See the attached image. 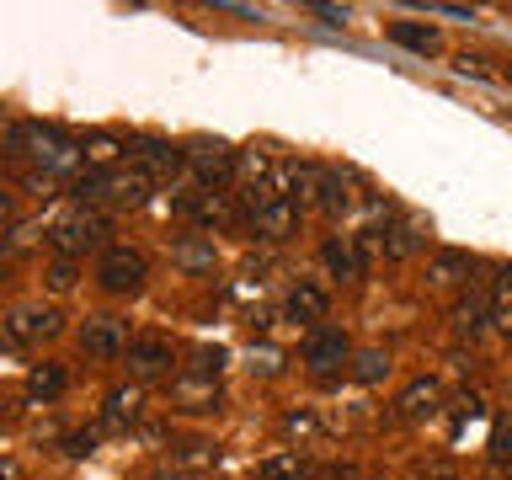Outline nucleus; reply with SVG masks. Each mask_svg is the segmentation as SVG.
I'll return each mask as SVG.
<instances>
[{"mask_svg": "<svg viewBox=\"0 0 512 480\" xmlns=\"http://www.w3.org/2000/svg\"><path fill=\"white\" fill-rule=\"evenodd\" d=\"M22 155L38 160L43 176H70V171H80V160H86V144H75L54 123H22Z\"/></svg>", "mask_w": 512, "mask_h": 480, "instance_id": "1", "label": "nucleus"}, {"mask_svg": "<svg viewBox=\"0 0 512 480\" xmlns=\"http://www.w3.org/2000/svg\"><path fill=\"white\" fill-rule=\"evenodd\" d=\"M144 278H150V262H144V251H134V246H107L102 262H96V283H102L107 294H139Z\"/></svg>", "mask_w": 512, "mask_h": 480, "instance_id": "2", "label": "nucleus"}, {"mask_svg": "<svg viewBox=\"0 0 512 480\" xmlns=\"http://www.w3.org/2000/svg\"><path fill=\"white\" fill-rule=\"evenodd\" d=\"M102 235H107V214H96V208H75V214H64L54 230H48L54 251L70 256V262H75L80 251H96V246H102Z\"/></svg>", "mask_w": 512, "mask_h": 480, "instance_id": "3", "label": "nucleus"}, {"mask_svg": "<svg viewBox=\"0 0 512 480\" xmlns=\"http://www.w3.org/2000/svg\"><path fill=\"white\" fill-rule=\"evenodd\" d=\"M187 166H192V176H198L208 192H219V187L235 176L240 155H235L224 139H192V144H187Z\"/></svg>", "mask_w": 512, "mask_h": 480, "instance_id": "4", "label": "nucleus"}, {"mask_svg": "<svg viewBox=\"0 0 512 480\" xmlns=\"http://www.w3.org/2000/svg\"><path fill=\"white\" fill-rule=\"evenodd\" d=\"M320 192H326V171L315 160H288L278 166V198H288L304 214V208H320Z\"/></svg>", "mask_w": 512, "mask_h": 480, "instance_id": "5", "label": "nucleus"}, {"mask_svg": "<svg viewBox=\"0 0 512 480\" xmlns=\"http://www.w3.org/2000/svg\"><path fill=\"white\" fill-rule=\"evenodd\" d=\"M352 358V342L342 331H331V326H315L310 336H304V363H310V374H320V379H331L336 368H342Z\"/></svg>", "mask_w": 512, "mask_h": 480, "instance_id": "6", "label": "nucleus"}, {"mask_svg": "<svg viewBox=\"0 0 512 480\" xmlns=\"http://www.w3.org/2000/svg\"><path fill=\"white\" fill-rule=\"evenodd\" d=\"M128 374L134 384H150V379H171V342L166 336H139V342H128Z\"/></svg>", "mask_w": 512, "mask_h": 480, "instance_id": "7", "label": "nucleus"}, {"mask_svg": "<svg viewBox=\"0 0 512 480\" xmlns=\"http://www.w3.org/2000/svg\"><path fill=\"white\" fill-rule=\"evenodd\" d=\"M80 352H86V358H123L128 352V326L118 315H91L86 326H80Z\"/></svg>", "mask_w": 512, "mask_h": 480, "instance_id": "8", "label": "nucleus"}, {"mask_svg": "<svg viewBox=\"0 0 512 480\" xmlns=\"http://www.w3.org/2000/svg\"><path fill=\"white\" fill-rule=\"evenodd\" d=\"M187 166V150H176L166 139H139L134 144V171H144L150 182H176Z\"/></svg>", "mask_w": 512, "mask_h": 480, "instance_id": "9", "label": "nucleus"}, {"mask_svg": "<svg viewBox=\"0 0 512 480\" xmlns=\"http://www.w3.org/2000/svg\"><path fill=\"white\" fill-rule=\"evenodd\" d=\"M6 331H11V342H54V336L64 331V320L54 310H43V304H16L11 320H6Z\"/></svg>", "mask_w": 512, "mask_h": 480, "instance_id": "10", "label": "nucleus"}, {"mask_svg": "<svg viewBox=\"0 0 512 480\" xmlns=\"http://www.w3.org/2000/svg\"><path fill=\"white\" fill-rule=\"evenodd\" d=\"M176 214H187L192 224H203V230H230L235 224V208L224 192H182V198H176Z\"/></svg>", "mask_w": 512, "mask_h": 480, "instance_id": "11", "label": "nucleus"}, {"mask_svg": "<svg viewBox=\"0 0 512 480\" xmlns=\"http://www.w3.org/2000/svg\"><path fill=\"white\" fill-rule=\"evenodd\" d=\"M299 219H304V214H299L288 198H267V203L251 214V230L262 235V240H272V246H283V240L299 235Z\"/></svg>", "mask_w": 512, "mask_h": 480, "instance_id": "12", "label": "nucleus"}, {"mask_svg": "<svg viewBox=\"0 0 512 480\" xmlns=\"http://www.w3.org/2000/svg\"><path fill=\"white\" fill-rule=\"evenodd\" d=\"M150 176L144 171H123V166H102V198L118 203V208H139L150 203Z\"/></svg>", "mask_w": 512, "mask_h": 480, "instance_id": "13", "label": "nucleus"}, {"mask_svg": "<svg viewBox=\"0 0 512 480\" xmlns=\"http://www.w3.org/2000/svg\"><path fill=\"white\" fill-rule=\"evenodd\" d=\"M214 240H203V235H176L171 240V267H182V272H214Z\"/></svg>", "mask_w": 512, "mask_h": 480, "instance_id": "14", "label": "nucleus"}, {"mask_svg": "<svg viewBox=\"0 0 512 480\" xmlns=\"http://www.w3.org/2000/svg\"><path fill=\"white\" fill-rule=\"evenodd\" d=\"M171 395H176V406H187V411H214L219 406V384L203 379V374H176Z\"/></svg>", "mask_w": 512, "mask_h": 480, "instance_id": "15", "label": "nucleus"}, {"mask_svg": "<svg viewBox=\"0 0 512 480\" xmlns=\"http://www.w3.org/2000/svg\"><path fill=\"white\" fill-rule=\"evenodd\" d=\"M326 288H315V283H294L288 288V299H283V310H288V320H326Z\"/></svg>", "mask_w": 512, "mask_h": 480, "instance_id": "16", "label": "nucleus"}, {"mask_svg": "<svg viewBox=\"0 0 512 480\" xmlns=\"http://www.w3.org/2000/svg\"><path fill=\"white\" fill-rule=\"evenodd\" d=\"M438 400H443V384H438V379H411L406 390H400L395 406H400V416H411V422H416V416H432V411H438Z\"/></svg>", "mask_w": 512, "mask_h": 480, "instance_id": "17", "label": "nucleus"}, {"mask_svg": "<svg viewBox=\"0 0 512 480\" xmlns=\"http://www.w3.org/2000/svg\"><path fill=\"white\" fill-rule=\"evenodd\" d=\"M448 320H454V331H459V336H480V331L491 326V299H486V294H464V299L454 304V315H448Z\"/></svg>", "mask_w": 512, "mask_h": 480, "instance_id": "18", "label": "nucleus"}, {"mask_svg": "<svg viewBox=\"0 0 512 480\" xmlns=\"http://www.w3.org/2000/svg\"><path fill=\"white\" fill-rule=\"evenodd\" d=\"M416 246H422V224L416 219H400V224H390V230H379V251L390 256V262H406Z\"/></svg>", "mask_w": 512, "mask_h": 480, "instance_id": "19", "label": "nucleus"}, {"mask_svg": "<svg viewBox=\"0 0 512 480\" xmlns=\"http://www.w3.org/2000/svg\"><path fill=\"white\" fill-rule=\"evenodd\" d=\"M139 411H144V390L139 384H118V390L107 395V427H128V422H139Z\"/></svg>", "mask_w": 512, "mask_h": 480, "instance_id": "20", "label": "nucleus"}, {"mask_svg": "<svg viewBox=\"0 0 512 480\" xmlns=\"http://www.w3.org/2000/svg\"><path fill=\"white\" fill-rule=\"evenodd\" d=\"M459 278H470V256H464V251H438L427 262V283L432 288H454Z\"/></svg>", "mask_w": 512, "mask_h": 480, "instance_id": "21", "label": "nucleus"}, {"mask_svg": "<svg viewBox=\"0 0 512 480\" xmlns=\"http://www.w3.org/2000/svg\"><path fill=\"white\" fill-rule=\"evenodd\" d=\"M256 480H310V470H304L299 448H288V454H267L256 464Z\"/></svg>", "mask_w": 512, "mask_h": 480, "instance_id": "22", "label": "nucleus"}, {"mask_svg": "<svg viewBox=\"0 0 512 480\" xmlns=\"http://www.w3.org/2000/svg\"><path fill=\"white\" fill-rule=\"evenodd\" d=\"M390 38H395L400 48H411V54H438V32H432V27L395 22V27H390Z\"/></svg>", "mask_w": 512, "mask_h": 480, "instance_id": "23", "label": "nucleus"}, {"mask_svg": "<svg viewBox=\"0 0 512 480\" xmlns=\"http://www.w3.org/2000/svg\"><path fill=\"white\" fill-rule=\"evenodd\" d=\"M59 390H64V368H59V363H38V368L27 374V395H32V400H54Z\"/></svg>", "mask_w": 512, "mask_h": 480, "instance_id": "24", "label": "nucleus"}, {"mask_svg": "<svg viewBox=\"0 0 512 480\" xmlns=\"http://www.w3.org/2000/svg\"><path fill=\"white\" fill-rule=\"evenodd\" d=\"M352 374H358V384H379V379H390V352H379V347H368L352 358Z\"/></svg>", "mask_w": 512, "mask_h": 480, "instance_id": "25", "label": "nucleus"}, {"mask_svg": "<svg viewBox=\"0 0 512 480\" xmlns=\"http://www.w3.org/2000/svg\"><path fill=\"white\" fill-rule=\"evenodd\" d=\"M491 470H496V480L512 475V422H502L491 432Z\"/></svg>", "mask_w": 512, "mask_h": 480, "instance_id": "26", "label": "nucleus"}, {"mask_svg": "<svg viewBox=\"0 0 512 480\" xmlns=\"http://www.w3.org/2000/svg\"><path fill=\"white\" fill-rule=\"evenodd\" d=\"M352 203H358V198H352V187H347L336 171H326V192H320V208H326V214H347Z\"/></svg>", "mask_w": 512, "mask_h": 480, "instance_id": "27", "label": "nucleus"}, {"mask_svg": "<svg viewBox=\"0 0 512 480\" xmlns=\"http://www.w3.org/2000/svg\"><path fill=\"white\" fill-rule=\"evenodd\" d=\"M43 283L54 288V294H70V288H75V262H70V256H54L48 272H43Z\"/></svg>", "mask_w": 512, "mask_h": 480, "instance_id": "28", "label": "nucleus"}, {"mask_svg": "<svg viewBox=\"0 0 512 480\" xmlns=\"http://www.w3.org/2000/svg\"><path fill=\"white\" fill-rule=\"evenodd\" d=\"M219 368H224V352H219V347H203V352H192V363H187V374H203V379H219Z\"/></svg>", "mask_w": 512, "mask_h": 480, "instance_id": "29", "label": "nucleus"}, {"mask_svg": "<svg viewBox=\"0 0 512 480\" xmlns=\"http://www.w3.org/2000/svg\"><path fill=\"white\" fill-rule=\"evenodd\" d=\"M283 432H288V438H315L320 422H315L310 411H288V416H283Z\"/></svg>", "mask_w": 512, "mask_h": 480, "instance_id": "30", "label": "nucleus"}, {"mask_svg": "<svg viewBox=\"0 0 512 480\" xmlns=\"http://www.w3.org/2000/svg\"><path fill=\"white\" fill-rule=\"evenodd\" d=\"M491 326L512 336V294H502V299H496V304H491Z\"/></svg>", "mask_w": 512, "mask_h": 480, "instance_id": "31", "label": "nucleus"}, {"mask_svg": "<svg viewBox=\"0 0 512 480\" xmlns=\"http://www.w3.org/2000/svg\"><path fill=\"white\" fill-rule=\"evenodd\" d=\"M176 459H182V470H192V464H208V459H214V448H208V443H187Z\"/></svg>", "mask_w": 512, "mask_h": 480, "instance_id": "32", "label": "nucleus"}, {"mask_svg": "<svg viewBox=\"0 0 512 480\" xmlns=\"http://www.w3.org/2000/svg\"><path fill=\"white\" fill-rule=\"evenodd\" d=\"M32 235H38V230H32V224H16V230H11L6 240H0V251H6V256H11V251H22V246H27Z\"/></svg>", "mask_w": 512, "mask_h": 480, "instance_id": "33", "label": "nucleus"}, {"mask_svg": "<svg viewBox=\"0 0 512 480\" xmlns=\"http://www.w3.org/2000/svg\"><path fill=\"white\" fill-rule=\"evenodd\" d=\"M91 448H96V432H75V438H64V454H91Z\"/></svg>", "mask_w": 512, "mask_h": 480, "instance_id": "34", "label": "nucleus"}, {"mask_svg": "<svg viewBox=\"0 0 512 480\" xmlns=\"http://www.w3.org/2000/svg\"><path fill=\"white\" fill-rule=\"evenodd\" d=\"M315 16H320V22H331V27H342L347 22V6H326V0H320V6H310Z\"/></svg>", "mask_w": 512, "mask_h": 480, "instance_id": "35", "label": "nucleus"}, {"mask_svg": "<svg viewBox=\"0 0 512 480\" xmlns=\"http://www.w3.org/2000/svg\"><path fill=\"white\" fill-rule=\"evenodd\" d=\"M251 368H262V374H278V352H272V347H262V358H256Z\"/></svg>", "mask_w": 512, "mask_h": 480, "instance_id": "36", "label": "nucleus"}, {"mask_svg": "<svg viewBox=\"0 0 512 480\" xmlns=\"http://www.w3.org/2000/svg\"><path fill=\"white\" fill-rule=\"evenodd\" d=\"M0 480H22V464H16V459H0Z\"/></svg>", "mask_w": 512, "mask_h": 480, "instance_id": "37", "label": "nucleus"}, {"mask_svg": "<svg viewBox=\"0 0 512 480\" xmlns=\"http://www.w3.org/2000/svg\"><path fill=\"white\" fill-rule=\"evenodd\" d=\"M11 208H16V203H11V192H6V187H0V224H6V219H11Z\"/></svg>", "mask_w": 512, "mask_h": 480, "instance_id": "38", "label": "nucleus"}, {"mask_svg": "<svg viewBox=\"0 0 512 480\" xmlns=\"http://www.w3.org/2000/svg\"><path fill=\"white\" fill-rule=\"evenodd\" d=\"M496 288H502V294H512V267H502V272H496Z\"/></svg>", "mask_w": 512, "mask_h": 480, "instance_id": "39", "label": "nucleus"}, {"mask_svg": "<svg viewBox=\"0 0 512 480\" xmlns=\"http://www.w3.org/2000/svg\"><path fill=\"white\" fill-rule=\"evenodd\" d=\"M0 422H6V400H0Z\"/></svg>", "mask_w": 512, "mask_h": 480, "instance_id": "40", "label": "nucleus"}, {"mask_svg": "<svg viewBox=\"0 0 512 480\" xmlns=\"http://www.w3.org/2000/svg\"><path fill=\"white\" fill-rule=\"evenodd\" d=\"M491 480H496V475H491Z\"/></svg>", "mask_w": 512, "mask_h": 480, "instance_id": "41", "label": "nucleus"}]
</instances>
